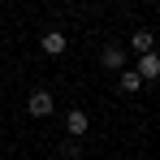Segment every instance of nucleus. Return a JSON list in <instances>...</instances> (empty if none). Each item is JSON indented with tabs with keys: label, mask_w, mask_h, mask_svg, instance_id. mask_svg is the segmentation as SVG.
<instances>
[{
	"label": "nucleus",
	"mask_w": 160,
	"mask_h": 160,
	"mask_svg": "<svg viewBox=\"0 0 160 160\" xmlns=\"http://www.w3.org/2000/svg\"><path fill=\"white\" fill-rule=\"evenodd\" d=\"M52 91H30V100H26V112L30 117H52Z\"/></svg>",
	"instance_id": "nucleus-1"
},
{
	"label": "nucleus",
	"mask_w": 160,
	"mask_h": 160,
	"mask_svg": "<svg viewBox=\"0 0 160 160\" xmlns=\"http://www.w3.org/2000/svg\"><path fill=\"white\" fill-rule=\"evenodd\" d=\"M134 74L143 82H152V78H160V56L156 52H147V56H138V65H134Z\"/></svg>",
	"instance_id": "nucleus-2"
},
{
	"label": "nucleus",
	"mask_w": 160,
	"mask_h": 160,
	"mask_svg": "<svg viewBox=\"0 0 160 160\" xmlns=\"http://www.w3.org/2000/svg\"><path fill=\"white\" fill-rule=\"evenodd\" d=\"M87 126H91V117H87L82 108H69V112H65V130L74 134V138H82V134H87Z\"/></svg>",
	"instance_id": "nucleus-3"
},
{
	"label": "nucleus",
	"mask_w": 160,
	"mask_h": 160,
	"mask_svg": "<svg viewBox=\"0 0 160 160\" xmlns=\"http://www.w3.org/2000/svg\"><path fill=\"white\" fill-rule=\"evenodd\" d=\"M39 43H43V52H48V56H61L65 48H69V39H65L61 30H43V39H39Z\"/></svg>",
	"instance_id": "nucleus-4"
},
{
	"label": "nucleus",
	"mask_w": 160,
	"mask_h": 160,
	"mask_svg": "<svg viewBox=\"0 0 160 160\" xmlns=\"http://www.w3.org/2000/svg\"><path fill=\"white\" fill-rule=\"evenodd\" d=\"M100 61H104V69H121L126 65V48L121 43H108L104 52H100Z\"/></svg>",
	"instance_id": "nucleus-5"
},
{
	"label": "nucleus",
	"mask_w": 160,
	"mask_h": 160,
	"mask_svg": "<svg viewBox=\"0 0 160 160\" xmlns=\"http://www.w3.org/2000/svg\"><path fill=\"white\" fill-rule=\"evenodd\" d=\"M130 48L138 56H147L152 48H156V35H152V30H134V35H130Z\"/></svg>",
	"instance_id": "nucleus-6"
},
{
	"label": "nucleus",
	"mask_w": 160,
	"mask_h": 160,
	"mask_svg": "<svg viewBox=\"0 0 160 160\" xmlns=\"http://www.w3.org/2000/svg\"><path fill=\"white\" fill-rule=\"evenodd\" d=\"M121 91H126V95H130V91H138V87H143V78H138V74H134V69H121Z\"/></svg>",
	"instance_id": "nucleus-7"
},
{
	"label": "nucleus",
	"mask_w": 160,
	"mask_h": 160,
	"mask_svg": "<svg viewBox=\"0 0 160 160\" xmlns=\"http://www.w3.org/2000/svg\"><path fill=\"white\" fill-rule=\"evenodd\" d=\"M78 152H82V143H74V138L61 143V156H65V160H78Z\"/></svg>",
	"instance_id": "nucleus-8"
}]
</instances>
